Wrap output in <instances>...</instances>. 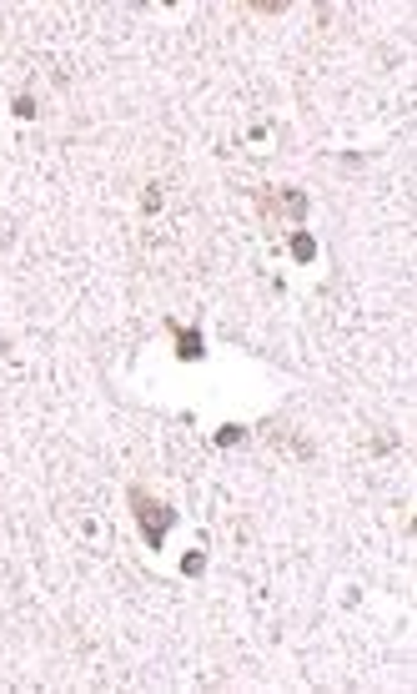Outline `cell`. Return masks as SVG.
<instances>
[{
	"label": "cell",
	"mask_w": 417,
	"mask_h": 694,
	"mask_svg": "<svg viewBox=\"0 0 417 694\" xmlns=\"http://www.w3.org/2000/svg\"><path fill=\"white\" fill-rule=\"evenodd\" d=\"M131 513L141 518V534H146V544L151 549H161V539H166V529H171V508L166 503H156V498H146L141 488H131Z\"/></svg>",
	"instance_id": "1"
},
{
	"label": "cell",
	"mask_w": 417,
	"mask_h": 694,
	"mask_svg": "<svg viewBox=\"0 0 417 694\" xmlns=\"http://www.w3.org/2000/svg\"><path fill=\"white\" fill-rule=\"evenodd\" d=\"M176 358H182V363L201 358V332L196 327H176Z\"/></svg>",
	"instance_id": "2"
},
{
	"label": "cell",
	"mask_w": 417,
	"mask_h": 694,
	"mask_svg": "<svg viewBox=\"0 0 417 694\" xmlns=\"http://www.w3.org/2000/svg\"><path fill=\"white\" fill-rule=\"evenodd\" d=\"M291 252H296V257H302V262H307V257H312L317 247H312V237H307V231H296V237H291Z\"/></svg>",
	"instance_id": "3"
},
{
	"label": "cell",
	"mask_w": 417,
	"mask_h": 694,
	"mask_svg": "<svg viewBox=\"0 0 417 694\" xmlns=\"http://www.w3.org/2000/svg\"><path fill=\"white\" fill-rule=\"evenodd\" d=\"M236 438H242V428H221V433H216V443H221V448H231Z\"/></svg>",
	"instance_id": "4"
}]
</instances>
